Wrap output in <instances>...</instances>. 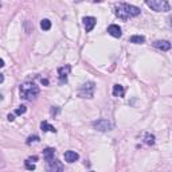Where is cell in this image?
I'll list each match as a JSON object with an SVG mask.
<instances>
[{
    "label": "cell",
    "mask_w": 172,
    "mask_h": 172,
    "mask_svg": "<svg viewBox=\"0 0 172 172\" xmlns=\"http://www.w3.org/2000/svg\"><path fill=\"white\" fill-rule=\"evenodd\" d=\"M116 15L120 19L126 20V19L132 18V16L140 15V8L136 5H132V4H126V3H120L116 7Z\"/></svg>",
    "instance_id": "obj_1"
},
{
    "label": "cell",
    "mask_w": 172,
    "mask_h": 172,
    "mask_svg": "<svg viewBox=\"0 0 172 172\" xmlns=\"http://www.w3.org/2000/svg\"><path fill=\"white\" fill-rule=\"evenodd\" d=\"M39 94V87L32 82H24L20 85V97L24 100L32 101L36 98V96Z\"/></svg>",
    "instance_id": "obj_2"
},
{
    "label": "cell",
    "mask_w": 172,
    "mask_h": 172,
    "mask_svg": "<svg viewBox=\"0 0 172 172\" xmlns=\"http://www.w3.org/2000/svg\"><path fill=\"white\" fill-rule=\"evenodd\" d=\"M147 5L157 12H167L171 9L170 3L166 0H147Z\"/></svg>",
    "instance_id": "obj_3"
},
{
    "label": "cell",
    "mask_w": 172,
    "mask_h": 172,
    "mask_svg": "<svg viewBox=\"0 0 172 172\" xmlns=\"http://www.w3.org/2000/svg\"><path fill=\"white\" fill-rule=\"evenodd\" d=\"M79 96L82 98H92L94 94V83L93 82H86L79 87Z\"/></svg>",
    "instance_id": "obj_4"
},
{
    "label": "cell",
    "mask_w": 172,
    "mask_h": 172,
    "mask_svg": "<svg viewBox=\"0 0 172 172\" xmlns=\"http://www.w3.org/2000/svg\"><path fill=\"white\" fill-rule=\"evenodd\" d=\"M46 170H47V172H63V164H62V161L53 159V160L47 161Z\"/></svg>",
    "instance_id": "obj_5"
},
{
    "label": "cell",
    "mask_w": 172,
    "mask_h": 172,
    "mask_svg": "<svg viewBox=\"0 0 172 172\" xmlns=\"http://www.w3.org/2000/svg\"><path fill=\"white\" fill-rule=\"evenodd\" d=\"M93 128L100 132H106V130H110L112 129V124L109 123L108 120H97L93 123Z\"/></svg>",
    "instance_id": "obj_6"
},
{
    "label": "cell",
    "mask_w": 172,
    "mask_h": 172,
    "mask_svg": "<svg viewBox=\"0 0 172 172\" xmlns=\"http://www.w3.org/2000/svg\"><path fill=\"white\" fill-rule=\"evenodd\" d=\"M70 71H71V66L70 65H65L62 67H59L58 69V74H59V82L63 83L67 81V75L70 74Z\"/></svg>",
    "instance_id": "obj_7"
},
{
    "label": "cell",
    "mask_w": 172,
    "mask_h": 172,
    "mask_svg": "<svg viewBox=\"0 0 172 172\" xmlns=\"http://www.w3.org/2000/svg\"><path fill=\"white\" fill-rule=\"evenodd\" d=\"M82 22H83V27H85L86 32H90L94 28V26H96L97 20H96V18H93V16H85V18L82 19Z\"/></svg>",
    "instance_id": "obj_8"
},
{
    "label": "cell",
    "mask_w": 172,
    "mask_h": 172,
    "mask_svg": "<svg viewBox=\"0 0 172 172\" xmlns=\"http://www.w3.org/2000/svg\"><path fill=\"white\" fill-rule=\"evenodd\" d=\"M153 47L161 50V51H168L171 49V43L168 40H156V42H153Z\"/></svg>",
    "instance_id": "obj_9"
},
{
    "label": "cell",
    "mask_w": 172,
    "mask_h": 172,
    "mask_svg": "<svg viewBox=\"0 0 172 172\" xmlns=\"http://www.w3.org/2000/svg\"><path fill=\"white\" fill-rule=\"evenodd\" d=\"M79 159V155L77 152H74V151H66L65 152V160L67 163H74V161H77Z\"/></svg>",
    "instance_id": "obj_10"
},
{
    "label": "cell",
    "mask_w": 172,
    "mask_h": 172,
    "mask_svg": "<svg viewBox=\"0 0 172 172\" xmlns=\"http://www.w3.org/2000/svg\"><path fill=\"white\" fill-rule=\"evenodd\" d=\"M108 32L112 36H114V38H120L121 36V28L117 24H110L109 27H108Z\"/></svg>",
    "instance_id": "obj_11"
},
{
    "label": "cell",
    "mask_w": 172,
    "mask_h": 172,
    "mask_svg": "<svg viewBox=\"0 0 172 172\" xmlns=\"http://www.w3.org/2000/svg\"><path fill=\"white\" fill-rule=\"evenodd\" d=\"M54 155H55V149H54V148H46V149L43 151V157H45L46 161L53 160Z\"/></svg>",
    "instance_id": "obj_12"
},
{
    "label": "cell",
    "mask_w": 172,
    "mask_h": 172,
    "mask_svg": "<svg viewBox=\"0 0 172 172\" xmlns=\"http://www.w3.org/2000/svg\"><path fill=\"white\" fill-rule=\"evenodd\" d=\"M124 94H125V89H124V86L119 85V83L113 86V96L114 97H124Z\"/></svg>",
    "instance_id": "obj_13"
},
{
    "label": "cell",
    "mask_w": 172,
    "mask_h": 172,
    "mask_svg": "<svg viewBox=\"0 0 172 172\" xmlns=\"http://www.w3.org/2000/svg\"><path fill=\"white\" fill-rule=\"evenodd\" d=\"M40 128H42L43 132H53V133L57 132L55 128H54L53 125H50L47 121H42V123H40Z\"/></svg>",
    "instance_id": "obj_14"
},
{
    "label": "cell",
    "mask_w": 172,
    "mask_h": 172,
    "mask_svg": "<svg viewBox=\"0 0 172 172\" xmlns=\"http://www.w3.org/2000/svg\"><path fill=\"white\" fill-rule=\"evenodd\" d=\"M145 42V38L141 35H133L130 36V43H136V45H143Z\"/></svg>",
    "instance_id": "obj_15"
},
{
    "label": "cell",
    "mask_w": 172,
    "mask_h": 172,
    "mask_svg": "<svg viewBox=\"0 0 172 172\" xmlns=\"http://www.w3.org/2000/svg\"><path fill=\"white\" fill-rule=\"evenodd\" d=\"M40 28L45 30V31L50 30V28H51V22H50L49 19H43V20H40Z\"/></svg>",
    "instance_id": "obj_16"
},
{
    "label": "cell",
    "mask_w": 172,
    "mask_h": 172,
    "mask_svg": "<svg viewBox=\"0 0 172 172\" xmlns=\"http://www.w3.org/2000/svg\"><path fill=\"white\" fill-rule=\"evenodd\" d=\"M145 144H148V145H153L155 144V136L153 134H149V133L145 134Z\"/></svg>",
    "instance_id": "obj_17"
},
{
    "label": "cell",
    "mask_w": 172,
    "mask_h": 172,
    "mask_svg": "<svg viewBox=\"0 0 172 172\" xmlns=\"http://www.w3.org/2000/svg\"><path fill=\"white\" fill-rule=\"evenodd\" d=\"M27 112V108L24 106V105H20L18 109L15 110V114H18V116H20V114H24Z\"/></svg>",
    "instance_id": "obj_18"
},
{
    "label": "cell",
    "mask_w": 172,
    "mask_h": 172,
    "mask_svg": "<svg viewBox=\"0 0 172 172\" xmlns=\"http://www.w3.org/2000/svg\"><path fill=\"white\" fill-rule=\"evenodd\" d=\"M36 141H39V136H36V134H34V136H30L28 139H27V141H26V143L30 145V144H31V143H36Z\"/></svg>",
    "instance_id": "obj_19"
},
{
    "label": "cell",
    "mask_w": 172,
    "mask_h": 172,
    "mask_svg": "<svg viewBox=\"0 0 172 172\" xmlns=\"http://www.w3.org/2000/svg\"><path fill=\"white\" fill-rule=\"evenodd\" d=\"M24 166H26V168H27L28 171H34V170H35V164H34V163H30V160H26V161H24Z\"/></svg>",
    "instance_id": "obj_20"
},
{
    "label": "cell",
    "mask_w": 172,
    "mask_h": 172,
    "mask_svg": "<svg viewBox=\"0 0 172 172\" xmlns=\"http://www.w3.org/2000/svg\"><path fill=\"white\" fill-rule=\"evenodd\" d=\"M7 119H8V121H11V123H12V121L15 120V116H13V114H8V117H7Z\"/></svg>",
    "instance_id": "obj_21"
},
{
    "label": "cell",
    "mask_w": 172,
    "mask_h": 172,
    "mask_svg": "<svg viewBox=\"0 0 172 172\" xmlns=\"http://www.w3.org/2000/svg\"><path fill=\"white\" fill-rule=\"evenodd\" d=\"M58 113V109H57V106H53V109H51V114H57Z\"/></svg>",
    "instance_id": "obj_22"
},
{
    "label": "cell",
    "mask_w": 172,
    "mask_h": 172,
    "mask_svg": "<svg viewBox=\"0 0 172 172\" xmlns=\"http://www.w3.org/2000/svg\"><path fill=\"white\" fill-rule=\"evenodd\" d=\"M3 81H4V75H3V74H0V83H2Z\"/></svg>",
    "instance_id": "obj_23"
},
{
    "label": "cell",
    "mask_w": 172,
    "mask_h": 172,
    "mask_svg": "<svg viewBox=\"0 0 172 172\" xmlns=\"http://www.w3.org/2000/svg\"><path fill=\"white\" fill-rule=\"evenodd\" d=\"M42 83H43V85H47V83H49V81H47V79H42Z\"/></svg>",
    "instance_id": "obj_24"
},
{
    "label": "cell",
    "mask_w": 172,
    "mask_h": 172,
    "mask_svg": "<svg viewBox=\"0 0 172 172\" xmlns=\"http://www.w3.org/2000/svg\"><path fill=\"white\" fill-rule=\"evenodd\" d=\"M3 66H4V60L0 59V67H3Z\"/></svg>",
    "instance_id": "obj_25"
},
{
    "label": "cell",
    "mask_w": 172,
    "mask_h": 172,
    "mask_svg": "<svg viewBox=\"0 0 172 172\" xmlns=\"http://www.w3.org/2000/svg\"><path fill=\"white\" fill-rule=\"evenodd\" d=\"M0 100H3V96H0Z\"/></svg>",
    "instance_id": "obj_26"
}]
</instances>
